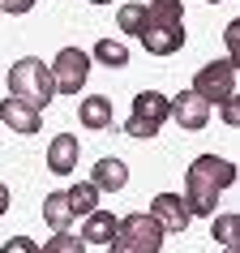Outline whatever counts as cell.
I'll use <instances>...</instances> for the list:
<instances>
[{"label":"cell","mask_w":240,"mask_h":253,"mask_svg":"<svg viewBox=\"0 0 240 253\" xmlns=\"http://www.w3.org/2000/svg\"><path fill=\"white\" fill-rule=\"evenodd\" d=\"M236 185V163L223 155H201L189 163L185 172V206L189 214H214L219 211V193Z\"/></svg>","instance_id":"cell-1"},{"label":"cell","mask_w":240,"mask_h":253,"mask_svg":"<svg viewBox=\"0 0 240 253\" xmlns=\"http://www.w3.org/2000/svg\"><path fill=\"white\" fill-rule=\"evenodd\" d=\"M9 94H13L17 103H26V107H35V112H43V107L56 99L52 69L43 65L39 56H26V60H17V65L9 69Z\"/></svg>","instance_id":"cell-2"},{"label":"cell","mask_w":240,"mask_h":253,"mask_svg":"<svg viewBox=\"0 0 240 253\" xmlns=\"http://www.w3.org/2000/svg\"><path fill=\"white\" fill-rule=\"evenodd\" d=\"M163 236H167V232H163L146 211H137V214H124V219H120L116 236L107 240V253H159Z\"/></svg>","instance_id":"cell-3"},{"label":"cell","mask_w":240,"mask_h":253,"mask_svg":"<svg viewBox=\"0 0 240 253\" xmlns=\"http://www.w3.org/2000/svg\"><path fill=\"white\" fill-rule=\"evenodd\" d=\"M163 125H167V94H155V90L133 94V112H129V120H124V133L155 137Z\"/></svg>","instance_id":"cell-4"},{"label":"cell","mask_w":240,"mask_h":253,"mask_svg":"<svg viewBox=\"0 0 240 253\" xmlns=\"http://www.w3.org/2000/svg\"><path fill=\"white\" fill-rule=\"evenodd\" d=\"M193 94H201L206 103L236 99V60H210L206 69H198V78H193Z\"/></svg>","instance_id":"cell-5"},{"label":"cell","mask_w":240,"mask_h":253,"mask_svg":"<svg viewBox=\"0 0 240 253\" xmlns=\"http://www.w3.org/2000/svg\"><path fill=\"white\" fill-rule=\"evenodd\" d=\"M150 56H172L185 47V17H146V30L137 35Z\"/></svg>","instance_id":"cell-6"},{"label":"cell","mask_w":240,"mask_h":253,"mask_svg":"<svg viewBox=\"0 0 240 253\" xmlns=\"http://www.w3.org/2000/svg\"><path fill=\"white\" fill-rule=\"evenodd\" d=\"M90 78V52H81V47H65V52L52 60V86L60 94H78Z\"/></svg>","instance_id":"cell-7"},{"label":"cell","mask_w":240,"mask_h":253,"mask_svg":"<svg viewBox=\"0 0 240 253\" xmlns=\"http://www.w3.org/2000/svg\"><path fill=\"white\" fill-rule=\"evenodd\" d=\"M167 120H176L185 133H198V129L210 125V103L201 94L185 90V94H176V99H167Z\"/></svg>","instance_id":"cell-8"},{"label":"cell","mask_w":240,"mask_h":253,"mask_svg":"<svg viewBox=\"0 0 240 253\" xmlns=\"http://www.w3.org/2000/svg\"><path fill=\"white\" fill-rule=\"evenodd\" d=\"M146 214L163 227V232H185V227H189V219H193L180 193H159V198L150 202V211H146Z\"/></svg>","instance_id":"cell-9"},{"label":"cell","mask_w":240,"mask_h":253,"mask_svg":"<svg viewBox=\"0 0 240 253\" xmlns=\"http://www.w3.org/2000/svg\"><path fill=\"white\" fill-rule=\"evenodd\" d=\"M90 185L99 189V193H120V189L129 185V163L124 159H99L94 163V176H90Z\"/></svg>","instance_id":"cell-10"},{"label":"cell","mask_w":240,"mask_h":253,"mask_svg":"<svg viewBox=\"0 0 240 253\" xmlns=\"http://www.w3.org/2000/svg\"><path fill=\"white\" fill-rule=\"evenodd\" d=\"M0 125H9L13 133H39V129H43L39 112H35V107H26V103H17L13 94L0 103Z\"/></svg>","instance_id":"cell-11"},{"label":"cell","mask_w":240,"mask_h":253,"mask_svg":"<svg viewBox=\"0 0 240 253\" xmlns=\"http://www.w3.org/2000/svg\"><path fill=\"white\" fill-rule=\"evenodd\" d=\"M78 155H81L78 137H73V133H60V137H52V146H47V168H52L56 176H69L73 168H78Z\"/></svg>","instance_id":"cell-12"},{"label":"cell","mask_w":240,"mask_h":253,"mask_svg":"<svg viewBox=\"0 0 240 253\" xmlns=\"http://www.w3.org/2000/svg\"><path fill=\"white\" fill-rule=\"evenodd\" d=\"M112 99L107 94H86L78 107V120H81V129H112Z\"/></svg>","instance_id":"cell-13"},{"label":"cell","mask_w":240,"mask_h":253,"mask_svg":"<svg viewBox=\"0 0 240 253\" xmlns=\"http://www.w3.org/2000/svg\"><path fill=\"white\" fill-rule=\"evenodd\" d=\"M116 227H120V219L112 211H90L86 214V227H81V240L86 245H107L116 236Z\"/></svg>","instance_id":"cell-14"},{"label":"cell","mask_w":240,"mask_h":253,"mask_svg":"<svg viewBox=\"0 0 240 253\" xmlns=\"http://www.w3.org/2000/svg\"><path fill=\"white\" fill-rule=\"evenodd\" d=\"M43 219H47L52 232H69V223H73V206H69V193H65V189L47 193V202H43Z\"/></svg>","instance_id":"cell-15"},{"label":"cell","mask_w":240,"mask_h":253,"mask_svg":"<svg viewBox=\"0 0 240 253\" xmlns=\"http://www.w3.org/2000/svg\"><path fill=\"white\" fill-rule=\"evenodd\" d=\"M65 193H69V206H73V219H78V214L99 211V189H94L90 180H78V185L65 189Z\"/></svg>","instance_id":"cell-16"},{"label":"cell","mask_w":240,"mask_h":253,"mask_svg":"<svg viewBox=\"0 0 240 253\" xmlns=\"http://www.w3.org/2000/svg\"><path fill=\"white\" fill-rule=\"evenodd\" d=\"M90 60H103L107 69H124V65H129V47L116 43V39H99V43H94V52H90Z\"/></svg>","instance_id":"cell-17"},{"label":"cell","mask_w":240,"mask_h":253,"mask_svg":"<svg viewBox=\"0 0 240 253\" xmlns=\"http://www.w3.org/2000/svg\"><path fill=\"white\" fill-rule=\"evenodd\" d=\"M146 4H120V13H116V26L124 30V35H142L146 30Z\"/></svg>","instance_id":"cell-18"},{"label":"cell","mask_w":240,"mask_h":253,"mask_svg":"<svg viewBox=\"0 0 240 253\" xmlns=\"http://www.w3.org/2000/svg\"><path fill=\"white\" fill-rule=\"evenodd\" d=\"M39 253H86V240L73 236V232H56V236L47 240Z\"/></svg>","instance_id":"cell-19"},{"label":"cell","mask_w":240,"mask_h":253,"mask_svg":"<svg viewBox=\"0 0 240 253\" xmlns=\"http://www.w3.org/2000/svg\"><path fill=\"white\" fill-rule=\"evenodd\" d=\"M236 232H240V214H219L210 223V236L223 240V245H236Z\"/></svg>","instance_id":"cell-20"},{"label":"cell","mask_w":240,"mask_h":253,"mask_svg":"<svg viewBox=\"0 0 240 253\" xmlns=\"http://www.w3.org/2000/svg\"><path fill=\"white\" fill-rule=\"evenodd\" d=\"M146 13H155V17H185V0H150Z\"/></svg>","instance_id":"cell-21"},{"label":"cell","mask_w":240,"mask_h":253,"mask_svg":"<svg viewBox=\"0 0 240 253\" xmlns=\"http://www.w3.org/2000/svg\"><path fill=\"white\" fill-rule=\"evenodd\" d=\"M0 253H39V245H35L30 236H13V240L0 245Z\"/></svg>","instance_id":"cell-22"},{"label":"cell","mask_w":240,"mask_h":253,"mask_svg":"<svg viewBox=\"0 0 240 253\" xmlns=\"http://www.w3.org/2000/svg\"><path fill=\"white\" fill-rule=\"evenodd\" d=\"M35 4H39V0H0V13H30V9H35Z\"/></svg>","instance_id":"cell-23"},{"label":"cell","mask_w":240,"mask_h":253,"mask_svg":"<svg viewBox=\"0 0 240 253\" xmlns=\"http://www.w3.org/2000/svg\"><path fill=\"white\" fill-rule=\"evenodd\" d=\"M236 43H240V22L227 26V60H236Z\"/></svg>","instance_id":"cell-24"},{"label":"cell","mask_w":240,"mask_h":253,"mask_svg":"<svg viewBox=\"0 0 240 253\" xmlns=\"http://www.w3.org/2000/svg\"><path fill=\"white\" fill-rule=\"evenodd\" d=\"M219 107H223V120H227V125H236V120H240V107H236V99H223Z\"/></svg>","instance_id":"cell-25"},{"label":"cell","mask_w":240,"mask_h":253,"mask_svg":"<svg viewBox=\"0 0 240 253\" xmlns=\"http://www.w3.org/2000/svg\"><path fill=\"white\" fill-rule=\"evenodd\" d=\"M9 211V185H0V214Z\"/></svg>","instance_id":"cell-26"},{"label":"cell","mask_w":240,"mask_h":253,"mask_svg":"<svg viewBox=\"0 0 240 253\" xmlns=\"http://www.w3.org/2000/svg\"><path fill=\"white\" fill-rule=\"evenodd\" d=\"M90 4H112V0H90Z\"/></svg>","instance_id":"cell-27"},{"label":"cell","mask_w":240,"mask_h":253,"mask_svg":"<svg viewBox=\"0 0 240 253\" xmlns=\"http://www.w3.org/2000/svg\"><path fill=\"white\" fill-rule=\"evenodd\" d=\"M223 253H236V245H227V249H223Z\"/></svg>","instance_id":"cell-28"},{"label":"cell","mask_w":240,"mask_h":253,"mask_svg":"<svg viewBox=\"0 0 240 253\" xmlns=\"http://www.w3.org/2000/svg\"><path fill=\"white\" fill-rule=\"evenodd\" d=\"M206 4H219V0H206Z\"/></svg>","instance_id":"cell-29"}]
</instances>
